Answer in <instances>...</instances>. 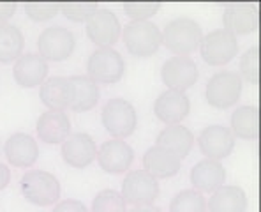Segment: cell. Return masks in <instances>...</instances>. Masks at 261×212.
I'll return each mask as SVG.
<instances>
[{"instance_id": "cell-9", "label": "cell", "mask_w": 261, "mask_h": 212, "mask_svg": "<svg viewBox=\"0 0 261 212\" xmlns=\"http://www.w3.org/2000/svg\"><path fill=\"white\" fill-rule=\"evenodd\" d=\"M159 180L145 170H133L122 180V198L134 207L152 205L159 196Z\"/></svg>"}, {"instance_id": "cell-6", "label": "cell", "mask_w": 261, "mask_h": 212, "mask_svg": "<svg viewBox=\"0 0 261 212\" xmlns=\"http://www.w3.org/2000/svg\"><path fill=\"white\" fill-rule=\"evenodd\" d=\"M199 53L201 59L208 65H226L229 64L239 53V41L237 36L224 29H216L201 37L199 42Z\"/></svg>"}, {"instance_id": "cell-12", "label": "cell", "mask_w": 261, "mask_h": 212, "mask_svg": "<svg viewBox=\"0 0 261 212\" xmlns=\"http://www.w3.org/2000/svg\"><path fill=\"white\" fill-rule=\"evenodd\" d=\"M60 145L64 163L71 168L82 170L90 167L97 156V145L87 133H71Z\"/></svg>"}, {"instance_id": "cell-25", "label": "cell", "mask_w": 261, "mask_h": 212, "mask_svg": "<svg viewBox=\"0 0 261 212\" xmlns=\"http://www.w3.org/2000/svg\"><path fill=\"white\" fill-rule=\"evenodd\" d=\"M193 145H194L193 133H191V129H187L182 124L166 126L159 133V136H157V147L170 150L175 156H178L180 159L189 156V152L193 150Z\"/></svg>"}, {"instance_id": "cell-5", "label": "cell", "mask_w": 261, "mask_h": 212, "mask_svg": "<svg viewBox=\"0 0 261 212\" xmlns=\"http://www.w3.org/2000/svg\"><path fill=\"white\" fill-rule=\"evenodd\" d=\"M88 78L95 83L113 85L120 82L125 71L122 55L113 48H97L90 53L87 60Z\"/></svg>"}, {"instance_id": "cell-18", "label": "cell", "mask_w": 261, "mask_h": 212, "mask_svg": "<svg viewBox=\"0 0 261 212\" xmlns=\"http://www.w3.org/2000/svg\"><path fill=\"white\" fill-rule=\"evenodd\" d=\"M258 7L249 4H231L222 13L224 30L231 32L233 36H244L251 34L258 29Z\"/></svg>"}, {"instance_id": "cell-36", "label": "cell", "mask_w": 261, "mask_h": 212, "mask_svg": "<svg viewBox=\"0 0 261 212\" xmlns=\"http://www.w3.org/2000/svg\"><path fill=\"white\" fill-rule=\"evenodd\" d=\"M11 182V172H9V167L4 163H0V191Z\"/></svg>"}, {"instance_id": "cell-29", "label": "cell", "mask_w": 261, "mask_h": 212, "mask_svg": "<svg viewBox=\"0 0 261 212\" xmlns=\"http://www.w3.org/2000/svg\"><path fill=\"white\" fill-rule=\"evenodd\" d=\"M92 212H127V203L118 191L102 190L94 196Z\"/></svg>"}, {"instance_id": "cell-1", "label": "cell", "mask_w": 261, "mask_h": 212, "mask_svg": "<svg viewBox=\"0 0 261 212\" xmlns=\"http://www.w3.org/2000/svg\"><path fill=\"white\" fill-rule=\"evenodd\" d=\"M203 37V30L198 21L191 18H176L168 21L161 32V44L175 53V57H189V53L199 48Z\"/></svg>"}, {"instance_id": "cell-24", "label": "cell", "mask_w": 261, "mask_h": 212, "mask_svg": "<svg viewBox=\"0 0 261 212\" xmlns=\"http://www.w3.org/2000/svg\"><path fill=\"white\" fill-rule=\"evenodd\" d=\"M210 212H245L247 210V195L240 186H221L206 202Z\"/></svg>"}, {"instance_id": "cell-26", "label": "cell", "mask_w": 261, "mask_h": 212, "mask_svg": "<svg viewBox=\"0 0 261 212\" xmlns=\"http://www.w3.org/2000/svg\"><path fill=\"white\" fill-rule=\"evenodd\" d=\"M231 127L229 131L235 138L242 140H256L259 134V111L252 105L235 108L231 113Z\"/></svg>"}, {"instance_id": "cell-10", "label": "cell", "mask_w": 261, "mask_h": 212, "mask_svg": "<svg viewBox=\"0 0 261 212\" xmlns=\"http://www.w3.org/2000/svg\"><path fill=\"white\" fill-rule=\"evenodd\" d=\"M87 23V36L99 48H111L122 36V25L113 11L97 9Z\"/></svg>"}, {"instance_id": "cell-11", "label": "cell", "mask_w": 261, "mask_h": 212, "mask_svg": "<svg viewBox=\"0 0 261 212\" xmlns=\"http://www.w3.org/2000/svg\"><path fill=\"white\" fill-rule=\"evenodd\" d=\"M161 80L168 90L184 92L198 82V65L191 57H171L161 67Z\"/></svg>"}, {"instance_id": "cell-31", "label": "cell", "mask_w": 261, "mask_h": 212, "mask_svg": "<svg viewBox=\"0 0 261 212\" xmlns=\"http://www.w3.org/2000/svg\"><path fill=\"white\" fill-rule=\"evenodd\" d=\"M240 78H245L249 83L259 82V48L252 46L240 59Z\"/></svg>"}, {"instance_id": "cell-21", "label": "cell", "mask_w": 261, "mask_h": 212, "mask_svg": "<svg viewBox=\"0 0 261 212\" xmlns=\"http://www.w3.org/2000/svg\"><path fill=\"white\" fill-rule=\"evenodd\" d=\"M180 157L163 147H150L143 154V170L152 177L159 179H170L180 172Z\"/></svg>"}, {"instance_id": "cell-28", "label": "cell", "mask_w": 261, "mask_h": 212, "mask_svg": "<svg viewBox=\"0 0 261 212\" xmlns=\"http://www.w3.org/2000/svg\"><path fill=\"white\" fill-rule=\"evenodd\" d=\"M170 212H206V200L196 190L178 191L170 203Z\"/></svg>"}, {"instance_id": "cell-13", "label": "cell", "mask_w": 261, "mask_h": 212, "mask_svg": "<svg viewBox=\"0 0 261 212\" xmlns=\"http://www.w3.org/2000/svg\"><path fill=\"white\" fill-rule=\"evenodd\" d=\"M198 144H199V150H201L206 159L221 161L233 152V149H235V136L229 131V127L221 124H212V126H206L199 133Z\"/></svg>"}, {"instance_id": "cell-32", "label": "cell", "mask_w": 261, "mask_h": 212, "mask_svg": "<svg viewBox=\"0 0 261 212\" xmlns=\"http://www.w3.org/2000/svg\"><path fill=\"white\" fill-rule=\"evenodd\" d=\"M25 14L30 18L32 21H49L51 18H55L60 13L59 4L55 2H27L23 6Z\"/></svg>"}, {"instance_id": "cell-30", "label": "cell", "mask_w": 261, "mask_h": 212, "mask_svg": "<svg viewBox=\"0 0 261 212\" xmlns=\"http://www.w3.org/2000/svg\"><path fill=\"white\" fill-rule=\"evenodd\" d=\"M59 9L67 20L82 23L87 21L99 9V6L94 2H62L59 4Z\"/></svg>"}, {"instance_id": "cell-20", "label": "cell", "mask_w": 261, "mask_h": 212, "mask_svg": "<svg viewBox=\"0 0 261 212\" xmlns=\"http://www.w3.org/2000/svg\"><path fill=\"white\" fill-rule=\"evenodd\" d=\"M36 131L39 140H43L44 144H62L71 134V121L65 115V111L48 110L39 115L36 122Z\"/></svg>"}, {"instance_id": "cell-2", "label": "cell", "mask_w": 261, "mask_h": 212, "mask_svg": "<svg viewBox=\"0 0 261 212\" xmlns=\"http://www.w3.org/2000/svg\"><path fill=\"white\" fill-rule=\"evenodd\" d=\"M23 198L37 207H48L59 202L60 182L53 173L44 170H29L20 180Z\"/></svg>"}, {"instance_id": "cell-16", "label": "cell", "mask_w": 261, "mask_h": 212, "mask_svg": "<svg viewBox=\"0 0 261 212\" xmlns=\"http://www.w3.org/2000/svg\"><path fill=\"white\" fill-rule=\"evenodd\" d=\"M2 149L7 163L16 168H30L39 157V147H37L36 138L27 133L11 134Z\"/></svg>"}, {"instance_id": "cell-37", "label": "cell", "mask_w": 261, "mask_h": 212, "mask_svg": "<svg viewBox=\"0 0 261 212\" xmlns=\"http://www.w3.org/2000/svg\"><path fill=\"white\" fill-rule=\"evenodd\" d=\"M127 212H163V210L155 205H140V207H133V209Z\"/></svg>"}, {"instance_id": "cell-17", "label": "cell", "mask_w": 261, "mask_h": 212, "mask_svg": "<svg viewBox=\"0 0 261 212\" xmlns=\"http://www.w3.org/2000/svg\"><path fill=\"white\" fill-rule=\"evenodd\" d=\"M13 78L23 88L43 85L48 78V62L37 53H23L20 59L14 60Z\"/></svg>"}, {"instance_id": "cell-8", "label": "cell", "mask_w": 261, "mask_h": 212, "mask_svg": "<svg viewBox=\"0 0 261 212\" xmlns=\"http://www.w3.org/2000/svg\"><path fill=\"white\" fill-rule=\"evenodd\" d=\"M76 48V37L65 27H48L37 37V55L46 62H62Z\"/></svg>"}, {"instance_id": "cell-3", "label": "cell", "mask_w": 261, "mask_h": 212, "mask_svg": "<svg viewBox=\"0 0 261 212\" xmlns=\"http://www.w3.org/2000/svg\"><path fill=\"white\" fill-rule=\"evenodd\" d=\"M101 121L108 134H111L115 140H124L129 138L138 127L136 108L125 99L113 98L102 106Z\"/></svg>"}, {"instance_id": "cell-23", "label": "cell", "mask_w": 261, "mask_h": 212, "mask_svg": "<svg viewBox=\"0 0 261 212\" xmlns=\"http://www.w3.org/2000/svg\"><path fill=\"white\" fill-rule=\"evenodd\" d=\"M39 98L48 110L64 111L71 105V83H69V78H62V76L46 78V82L41 85Z\"/></svg>"}, {"instance_id": "cell-7", "label": "cell", "mask_w": 261, "mask_h": 212, "mask_svg": "<svg viewBox=\"0 0 261 212\" xmlns=\"http://www.w3.org/2000/svg\"><path fill=\"white\" fill-rule=\"evenodd\" d=\"M122 37L125 48L136 57H150L161 48V30L153 21H129Z\"/></svg>"}, {"instance_id": "cell-35", "label": "cell", "mask_w": 261, "mask_h": 212, "mask_svg": "<svg viewBox=\"0 0 261 212\" xmlns=\"http://www.w3.org/2000/svg\"><path fill=\"white\" fill-rule=\"evenodd\" d=\"M16 4L14 2H0V23L9 21L16 13Z\"/></svg>"}, {"instance_id": "cell-34", "label": "cell", "mask_w": 261, "mask_h": 212, "mask_svg": "<svg viewBox=\"0 0 261 212\" xmlns=\"http://www.w3.org/2000/svg\"><path fill=\"white\" fill-rule=\"evenodd\" d=\"M51 212H88V210L80 200L69 198V200H62V202L57 203Z\"/></svg>"}, {"instance_id": "cell-33", "label": "cell", "mask_w": 261, "mask_h": 212, "mask_svg": "<svg viewBox=\"0 0 261 212\" xmlns=\"http://www.w3.org/2000/svg\"><path fill=\"white\" fill-rule=\"evenodd\" d=\"M124 13L133 21H148L161 9L159 2H125Z\"/></svg>"}, {"instance_id": "cell-38", "label": "cell", "mask_w": 261, "mask_h": 212, "mask_svg": "<svg viewBox=\"0 0 261 212\" xmlns=\"http://www.w3.org/2000/svg\"><path fill=\"white\" fill-rule=\"evenodd\" d=\"M0 152H2V147H0Z\"/></svg>"}, {"instance_id": "cell-15", "label": "cell", "mask_w": 261, "mask_h": 212, "mask_svg": "<svg viewBox=\"0 0 261 212\" xmlns=\"http://www.w3.org/2000/svg\"><path fill=\"white\" fill-rule=\"evenodd\" d=\"M191 111V99L186 92L166 90L153 103V113L166 126L180 124Z\"/></svg>"}, {"instance_id": "cell-22", "label": "cell", "mask_w": 261, "mask_h": 212, "mask_svg": "<svg viewBox=\"0 0 261 212\" xmlns=\"http://www.w3.org/2000/svg\"><path fill=\"white\" fill-rule=\"evenodd\" d=\"M69 83H71V105L69 108L72 111L85 113L97 105L101 90H99V85L92 82L88 76H71Z\"/></svg>"}, {"instance_id": "cell-4", "label": "cell", "mask_w": 261, "mask_h": 212, "mask_svg": "<svg viewBox=\"0 0 261 212\" xmlns=\"http://www.w3.org/2000/svg\"><path fill=\"white\" fill-rule=\"evenodd\" d=\"M242 94V78L235 71H221L210 76L205 87V99L212 108L228 110L235 106Z\"/></svg>"}, {"instance_id": "cell-14", "label": "cell", "mask_w": 261, "mask_h": 212, "mask_svg": "<svg viewBox=\"0 0 261 212\" xmlns=\"http://www.w3.org/2000/svg\"><path fill=\"white\" fill-rule=\"evenodd\" d=\"M97 159L99 167L106 173H122L127 172L134 161V150L124 140H111L105 142L97 149Z\"/></svg>"}, {"instance_id": "cell-27", "label": "cell", "mask_w": 261, "mask_h": 212, "mask_svg": "<svg viewBox=\"0 0 261 212\" xmlns=\"http://www.w3.org/2000/svg\"><path fill=\"white\" fill-rule=\"evenodd\" d=\"M25 37L16 25L0 23V64H11L23 55Z\"/></svg>"}, {"instance_id": "cell-19", "label": "cell", "mask_w": 261, "mask_h": 212, "mask_svg": "<svg viewBox=\"0 0 261 212\" xmlns=\"http://www.w3.org/2000/svg\"><path fill=\"white\" fill-rule=\"evenodd\" d=\"M189 177L196 191H199L201 195L203 193H214L221 186H224L226 168L222 167L221 161L203 159L191 168Z\"/></svg>"}]
</instances>
